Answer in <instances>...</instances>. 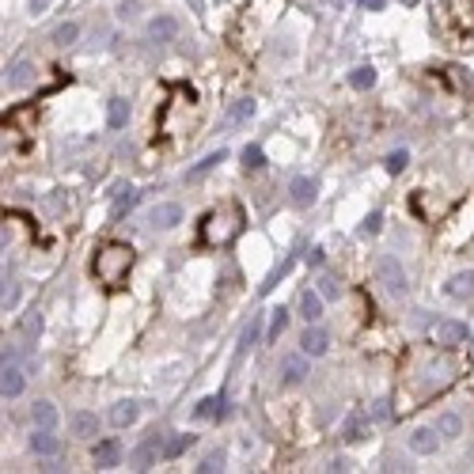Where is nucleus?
I'll return each instance as SVG.
<instances>
[{"instance_id":"obj_3","label":"nucleus","mask_w":474,"mask_h":474,"mask_svg":"<svg viewBox=\"0 0 474 474\" xmlns=\"http://www.w3.org/2000/svg\"><path fill=\"white\" fill-rule=\"evenodd\" d=\"M376 277L391 296H406V289H410V277H406V269H402V262H398L395 255H379L376 258Z\"/></svg>"},{"instance_id":"obj_19","label":"nucleus","mask_w":474,"mask_h":474,"mask_svg":"<svg viewBox=\"0 0 474 474\" xmlns=\"http://www.w3.org/2000/svg\"><path fill=\"white\" fill-rule=\"evenodd\" d=\"M8 88H27V83L34 80V65L27 61V57H20V61H12V69H8Z\"/></svg>"},{"instance_id":"obj_40","label":"nucleus","mask_w":474,"mask_h":474,"mask_svg":"<svg viewBox=\"0 0 474 474\" xmlns=\"http://www.w3.org/2000/svg\"><path fill=\"white\" fill-rule=\"evenodd\" d=\"M379 224H384V217H379V212H372V217L365 220V224H360V231H365V236H376V231H379Z\"/></svg>"},{"instance_id":"obj_4","label":"nucleus","mask_w":474,"mask_h":474,"mask_svg":"<svg viewBox=\"0 0 474 474\" xmlns=\"http://www.w3.org/2000/svg\"><path fill=\"white\" fill-rule=\"evenodd\" d=\"M433 338H436V346L455 349V346H463V341L470 338V330H467V323H459V319H440L433 327Z\"/></svg>"},{"instance_id":"obj_37","label":"nucleus","mask_w":474,"mask_h":474,"mask_svg":"<svg viewBox=\"0 0 474 474\" xmlns=\"http://www.w3.org/2000/svg\"><path fill=\"white\" fill-rule=\"evenodd\" d=\"M23 334H27V338L42 334V311H31V315H27V319H23Z\"/></svg>"},{"instance_id":"obj_18","label":"nucleus","mask_w":474,"mask_h":474,"mask_svg":"<svg viewBox=\"0 0 474 474\" xmlns=\"http://www.w3.org/2000/svg\"><path fill=\"white\" fill-rule=\"evenodd\" d=\"M31 448H34V455H46V459H53V455L61 452V440L53 436V429H39L31 436Z\"/></svg>"},{"instance_id":"obj_8","label":"nucleus","mask_w":474,"mask_h":474,"mask_svg":"<svg viewBox=\"0 0 474 474\" xmlns=\"http://www.w3.org/2000/svg\"><path fill=\"white\" fill-rule=\"evenodd\" d=\"M300 349H304V357H323L330 349V334L323 327H315V323H308V330L300 338Z\"/></svg>"},{"instance_id":"obj_20","label":"nucleus","mask_w":474,"mask_h":474,"mask_svg":"<svg viewBox=\"0 0 474 474\" xmlns=\"http://www.w3.org/2000/svg\"><path fill=\"white\" fill-rule=\"evenodd\" d=\"M137 417H141V406L137 402H118L114 410H110V425H114V429H129Z\"/></svg>"},{"instance_id":"obj_17","label":"nucleus","mask_w":474,"mask_h":474,"mask_svg":"<svg viewBox=\"0 0 474 474\" xmlns=\"http://www.w3.org/2000/svg\"><path fill=\"white\" fill-rule=\"evenodd\" d=\"M289 194H292L296 205H311L315 194H319V186H315V179H308V175H296L292 186H289Z\"/></svg>"},{"instance_id":"obj_26","label":"nucleus","mask_w":474,"mask_h":474,"mask_svg":"<svg viewBox=\"0 0 474 474\" xmlns=\"http://www.w3.org/2000/svg\"><path fill=\"white\" fill-rule=\"evenodd\" d=\"M220 414H224V398H217V395L201 398L198 410H194V417H198V421H212V417H220Z\"/></svg>"},{"instance_id":"obj_2","label":"nucleus","mask_w":474,"mask_h":474,"mask_svg":"<svg viewBox=\"0 0 474 474\" xmlns=\"http://www.w3.org/2000/svg\"><path fill=\"white\" fill-rule=\"evenodd\" d=\"M239 228H243V209L228 201V205L212 209L205 217V224H201V243L224 247V243H231V239L239 236Z\"/></svg>"},{"instance_id":"obj_41","label":"nucleus","mask_w":474,"mask_h":474,"mask_svg":"<svg viewBox=\"0 0 474 474\" xmlns=\"http://www.w3.org/2000/svg\"><path fill=\"white\" fill-rule=\"evenodd\" d=\"M15 304H20V289L12 285V289H4V311H8V308H15Z\"/></svg>"},{"instance_id":"obj_34","label":"nucleus","mask_w":474,"mask_h":474,"mask_svg":"<svg viewBox=\"0 0 474 474\" xmlns=\"http://www.w3.org/2000/svg\"><path fill=\"white\" fill-rule=\"evenodd\" d=\"M243 167L247 171H258V167H266V152L258 144H247L243 148Z\"/></svg>"},{"instance_id":"obj_23","label":"nucleus","mask_w":474,"mask_h":474,"mask_svg":"<svg viewBox=\"0 0 474 474\" xmlns=\"http://www.w3.org/2000/svg\"><path fill=\"white\" fill-rule=\"evenodd\" d=\"M323 300H327L323 292H304V296H300V315H304L308 323H319V319H323Z\"/></svg>"},{"instance_id":"obj_29","label":"nucleus","mask_w":474,"mask_h":474,"mask_svg":"<svg viewBox=\"0 0 474 474\" xmlns=\"http://www.w3.org/2000/svg\"><path fill=\"white\" fill-rule=\"evenodd\" d=\"M285 327H289V311L285 308H273L269 311V330H266V341H277L285 334Z\"/></svg>"},{"instance_id":"obj_42","label":"nucleus","mask_w":474,"mask_h":474,"mask_svg":"<svg viewBox=\"0 0 474 474\" xmlns=\"http://www.w3.org/2000/svg\"><path fill=\"white\" fill-rule=\"evenodd\" d=\"M50 8V0H31V15H42Z\"/></svg>"},{"instance_id":"obj_10","label":"nucleus","mask_w":474,"mask_h":474,"mask_svg":"<svg viewBox=\"0 0 474 474\" xmlns=\"http://www.w3.org/2000/svg\"><path fill=\"white\" fill-rule=\"evenodd\" d=\"M156 455H163V436H148L141 448L129 455V463H133L137 470H148V467L156 463Z\"/></svg>"},{"instance_id":"obj_25","label":"nucleus","mask_w":474,"mask_h":474,"mask_svg":"<svg viewBox=\"0 0 474 474\" xmlns=\"http://www.w3.org/2000/svg\"><path fill=\"white\" fill-rule=\"evenodd\" d=\"M107 126L110 129H126L129 126V103L126 99H110L107 103Z\"/></svg>"},{"instance_id":"obj_9","label":"nucleus","mask_w":474,"mask_h":474,"mask_svg":"<svg viewBox=\"0 0 474 474\" xmlns=\"http://www.w3.org/2000/svg\"><path fill=\"white\" fill-rule=\"evenodd\" d=\"M179 39V20L175 15H156L152 23H148V42H175Z\"/></svg>"},{"instance_id":"obj_22","label":"nucleus","mask_w":474,"mask_h":474,"mask_svg":"<svg viewBox=\"0 0 474 474\" xmlns=\"http://www.w3.org/2000/svg\"><path fill=\"white\" fill-rule=\"evenodd\" d=\"M228 160V152H224V148H220V152H209L205 156V160H201L198 167H190V171H186V182H201V179H205V175L212 171V167H217V163H224Z\"/></svg>"},{"instance_id":"obj_33","label":"nucleus","mask_w":474,"mask_h":474,"mask_svg":"<svg viewBox=\"0 0 474 474\" xmlns=\"http://www.w3.org/2000/svg\"><path fill=\"white\" fill-rule=\"evenodd\" d=\"M114 15H118V20H122V23H133L137 15H141V0H118Z\"/></svg>"},{"instance_id":"obj_31","label":"nucleus","mask_w":474,"mask_h":474,"mask_svg":"<svg viewBox=\"0 0 474 474\" xmlns=\"http://www.w3.org/2000/svg\"><path fill=\"white\" fill-rule=\"evenodd\" d=\"M258 338H262V315H255V319H250V327L243 330V341H239V357H243V353L255 346Z\"/></svg>"},{"instance_id":"obj_5","label":"nucleus","mask_w":474,"mask_h":474,"mask_svg":"<svg viewBox=\"0 0 474 474\" xmlns=\"http://www.w3.org/2000/svg\"><path fill=\"white\" fill-rule=\"evenodd\" d=\"M368 429H372L368 414L365 410H349L346 421H341V440H346V444H360V440H368Z\"/></svg>"},{"instance_id":"obj_11","label":"nucleus","mask_w":474,"mask_h":474,"mask_svg":"<svg viewBox=\"0 0 474 474\" xmlns=\"http://www.w3.org/2000/svg\"><path fill=\"white\" fill-rule=\"evenodd\" d=\"M137 201H141V190H137V186H118V190H114V205H110V217L122 220L126 212L137 209Z\"/></svg>"},{"instance_id":"obj_28","label":"nucleus","mask_w":474,"mask_h":474,"mask_svg":"<svg viewBox=\"0 0 474 474\" xmlns=\"http://www.w3.org/2000/svg\"><path fill=\"white\" fill-rule=\"evenodd\" d=\"M190 440H194V436H186V433H171L163 440V459H179V455L190 448Z\"/></svg>"},{"instance_id":"obj_36","label":"nucleus","mask_w":474,"mask_h":474,"mask_svg":"<svg viewBox=\"0 0 474 474\" xmlns=\"http://www.w3.org/2000/svg\"><path fill=\"white\" fill-rule=\"evenodd\" d=\"M220 467H224V455H220V452H212V455H205V459L198 463L201 474H212V470H220Z\"/></svg>"},{"instance_id":"obj_35","label":"nucleus","mask_w":474,"mask_h":474,"mask_svg":"<svg viewBox=\"0 0 474 474\" xmlns=\"http://www.w3.org/2000/svg\"><path fill=\"white\" fill-rule=\"evenodd\" d=\"M406 163H410V152H406V148H395V152H391V156H387V160H384V167H387V171H391V175L406 171Z\"/></svg>"},{"instance_id":"obj_1","label":"nucleus","mask_w":474,"mask_h":474,"mask_svg":"<svg viewBox=\"0 0 474 474\" xmlns=\"http://www.w3.org/2000/svg\"><path fill=\"white\" fill-rule=\"evenodd\" d=\"M137 255L129 243H103L95 250V262H91V269H95V277L107 285V289H122V281L129 277V269H133Z\"/></svg>"},{"instance_id":"obj_13","label":"nucleus","mask_w":474,"mask_h":474,"mask_svg":"<svg viewBox=\"0 0 474 474\" xmlns=\"http://www.w3.org/2000/svg\"><path fill=\"white\" fill-rule=\"evenodd\" d=\"M440 440H444V436L436 433V429H414L406 444H410V452H414V455H433L436 448H440Z\"/></svg>"},{"instance_id":"obj_46","label":"nucleus","mask_w":474,"mask_h":474,"mask_svg":"<svg viewBox=\"0 0 474 474\" xmlns=\"http://www.w3.org/2000/svg\"><path fill=\"white\" fill-rule=\"evenodd\" d=\"M402 4H406V8H414V4H421V0H402Z\"/></svg>"},{"instance_id":"obj_21","label":"nucleus","mask_w":474,"mask_h":474,"mask_svg":"<svg viewBox=\"0 0 474 474\" xmlns=\"http://www.w3.org/2000/svg\"><path fill=\"white\" fill-rule=\"evenodd\" d=\"M444 292H448L452 300H463V296H470V292H474V269H463V273H455Z\"/></svg>"},{"instance_id":"obj_44","label":"nucleus","mask_w":474,"mask_h":474,"mask_svg":"<svg viewBox=\"0 0 474 474\" xmlns=\"http://www.w3.org/2000/svg\"><path fill=\"white\" fill-rule=\"evenodd\" d=\"M360 4H365V8H372V12H384V4H387V0H360Z\"/></svg>"},{"instance_id":"obj_16","label":"nucleus","mask_w":474,"mask_h":474,"mask_svg":"<svg viewBox=\"0 0 474 474\" xmlns=\"http://www.w3.org/2000/svg\"><path fill=\"white\" fill-rule=\"evenodd\" d=\"M148 220H152L156 228H175V224H182V205L163 201V205H156L152 212H148Z\"/></svg>"},{"instance_id":"obj_30","label":"nucleus","mask_w":474,"mask_h":474,"mask_svg":"<svg viewBox=\"0 0 474 474\" xmlns=\"http://www.w3.org/2000/svg\"><path fill=\"white\" fill-rule=\"evenodd\" d=\"M372 83H376V69H372V65H360V69H353V72H349V88L368 91Z\"/></svg>"},{"instance_id":"obj_15","label":"nucleus","mask_w":474,"mask_h":474,"mask_svg":"<svg viewBox=\"0 0 474 474\" xmlns=\"http://www.w3.org/2000/svg\"><path fill=\"white\" fill-rule=\"evenodd\" d=\"M91 459H95V467H99V470L118 467V459H122V444H118V440H99V444H95V452H91Z\"/></svg>"},{"instance_id":"obj_6","label":"nucleus","mask_w":474,"mask_h":474,"mask_svg":"<svg viewBox=\"0 0 474 474\" xmlns=\"http://www.w3.org/2000/svg\"><path fill=\"white\" fill-rule=\"evenodd\" d=\"M23 387H27V376H23V368L15 365H4V372H0V395H4V402H12V398H20L23 395Z\"/></svg>"},{"instance_id":"obj_12","label":"nucleus","mask_w":474,"mask_h":474,"mask_svg":"<svg viewBox=\"0 0 474 474\" xmlns=\"http://www.w3.org/2000/svg\"><path fill=\"white\" fill-rule=\"evenodd\" d=\"M69 433L80 436V440H91V436H99V417L91 410H76L69 417Z\"/></svg>"},{"instance_id":"obj_7","label":"nucleus","mask_w":474,"mask_h":474,"mask_svg":"<svg viewBox=\"0 0 474 474\" xmlns=\"http://www.w3.org/2000/svg\"><path fill=\"white\" fill-rule=\"evenodd\" d=\"M255 110H258L255 99H236V103H231V107L224 110L220 126H224V129H239V126H247L250 118H255Z\"/></svg>"},{"instance_id":"obj_24","label":"nucleus","mask_w":474,"mask_h":474,"mask_svg":"<svg viewBox=\"0 0 474 474\" xmlns=\"http://www.w3.org/2000/svg\"><path fill=\"white\" fill-rule=\"evenodd\" d=\"M31 417H34V429H53V425H57V406L42 398V402H34Z\"/></svg>"},{"instance_id":"obj_27","label":"nucleus","mask_w":474,"mask_h":474,"mask_svg":"<svg viewBox=\"0 0 474 474\" xmlns=\"http://www.w3.org/2000/svg\"><path fill=\"white\" fill-rule=\"evenodd\" d=\"M436 433H440L444 440H455V436H463L459 414H440V417H436Z\"/></svg>"},{"instance_id":"obj_14","label":"nucleus","mask_w":474,"mask_h":474,"mask_svg":"<svg viewBox=\"0 0 474 474\" xmlns=\"http://www.w3.org/2000/svg\"><path fill=\"white\" fill-rule=\"evenodd\" d=\"M277 376H281V384H285V387L304 384V376H308V360H304V357H285V360H281V368H277Z\"/></svg>"},{"instance_id":"obj_43","label":"nucleus","mask_w":474,"mask_h":474,"mask_svg":"<svg viewBox=\"0 0 474 474\" xmlns=\"http://www.w3.org/2000/svg\"><path fill=\"white\" fill-rule=\"evenodd\" d=\"M327 470H334V474H338V470H349V463H346V459H330Z\"/></svg>"},{"instance_id":"obj_39","label":"nucleus","mask_w":474,"mask_h":474,"mask_svg":"<svg viewBox=\"0 0 474 474\" xmlns=\"http://www.w3.org/2000/svg\"><path fill=\"white\" fill-rule=\"evenodd\" d=\"M319 292L327 296V300H334V296H338L341 289H338V281H334V277H319Z\"/></svg>"},{"instance_id":"obj_38","label":"nucleus","mask_w":474,"mask_h":474,"mask_svg":"<svg viewBox=\"0 0 474 474\" xmlns=\"http://www.w3.org/2000/svg\"><path fill=\"white\" fill-rule=\"evenodd\" d=\"M372 417H376V421H391V402H387V398H379V402L372 406Z\"/></svg>"},{"instance_id":"obj_45","label":"nucleus","mask_w":474,"mask_h":474,"mask_svg":"<svg viewBox=\"0 0 474 474\" xmlns=\"http://www.w3.org/2000/svg\"><path fill=\"white\" fill-rule=\"evenodd\" d=\"M308 262H311V266H323V250H319V247H315L311 255H308Z\"/></svg>"},{"instance_id":"obj_32","label":"nucleus","mask_w":474,"mask_h":474,"mask_svg":"<svg viewBox=\"0 0 474 474\" xmlns=\"http://www.w3.org/2000/svg\"><path fill=\"white\" fill-rule=\"evenodd\" d=\"M80 39V23H61L57 27V31H53V42H57V46H72V42H76Z\"/></svg>"}]
</instances>
